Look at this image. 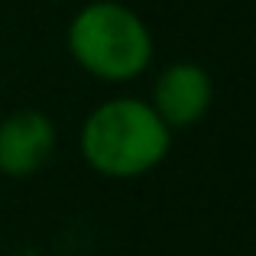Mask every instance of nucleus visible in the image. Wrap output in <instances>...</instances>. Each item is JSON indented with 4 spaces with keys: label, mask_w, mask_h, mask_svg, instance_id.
<instances>
[{
    "label": "nucleus",
    "mask_w": 256,
    "mask_h": 256,
    "mask_svg": "<svg viewBox=\"0 0 256 256\" xmlns=\"http://www.w3.org/2000/svg\"><path fill=\"white\" fill-rule=\"evenodd\" d=\"M58 130L49 114L36 107L13 110L0 120V175L30 178L56 156Z\"/></svg>",
    "instance_id": "20e7f679"
},
{
    "label": "nucleus",
    "mask_w": 256,
    "mask_h": 256,
    "mask_svg": "<svg viewBox=\"0 0 256 256\" xmlns=\"http://www.w3.org/2000/svg\"><path fill=\"white\" fill-rule=\"evenodd\" d=\"M72 62L91 78L126 84L146 75L156 56L150 23L124 0H88L65 30Z\"/></svg>",
    "instance_id": "f03ea898"
},
{
    "label": "nucleus",
    "mask_w": 256,
    "mask_h": 256,
    "mask_svg": "<svg viewBox=\"0 0 256 256\" xmlns=\"http://www.w3.org/2000/svg\"><path fill=\"white\" fill-rule=\"evenodd\" d=\"M82 159L104 178H143L166 162L172 130L143 98H107L82 120Z\"/></svg>",
    "instance_id": "f257e3e1"
},
{
    "label": "nucleus",
    "mask_w": 256,
    "mask_h": 256,
    "mask_svg": "<svg viewBox=\"0 0 256 256\" xmlns=\"http://www.w3.org/2000/svg\"><path fill=\"white\" fill-rule=\"evenodd\" d=\"M211 104H214V78L198 62H172L152 82L150 107L172 133L201 124L211 110Z\"/></svg>",
    "instance_id": "7ed1b4c3"
}]
</instances>
